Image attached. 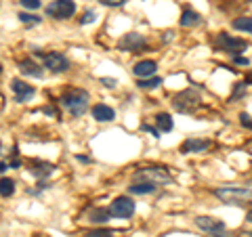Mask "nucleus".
I'll use <instances>...</instances> for the list:
<instances>
[{"mask_svg":"<svg viewBox=\"0 0 252 237\" xmlns=\"http://www.w3.org/2000/svg\"><path fill=\"white\" fill-rule=\"evenodd\" d=\"M172 107L177 109L179 114H191L195 109L200 107V92L193 89H185L175 94V99H172Z\"/></svg>","mask_w":252,"mask_h":237,"instance_id":"3","label":"nucleus"},{"mask_svg":"<svg viewBox=\"0 0 252 237\" xmlns=\"http://www.w3.org/2000/svg\"><path fill=\"white\" fill-rule=\"evenodd\" d=\"M244 92H246V82L235 84V92H233V97H231V99H240V97H244Z\"/></svg>","mask_w":252,"mask_h":237,"instance_id":"26","label":"nucleus"},{"mask_svg":"<svg viewBox=\"0 0 252 237\" xmlns=\"http://www.w3.org/2000/svg\"><path fill=\"white\" fill-rule=\"evenodd\" d=\"M179 23L183 28H193V26H198V23H200V15L195 13V11H191V9H185L183 15H181V21Z\"/></svg>","mask_w":252,"mask_h":237,"instance_id":"16","label":"nucleus"},{"mask_svg":"<svg viewBox=\"0 0 252 237\" xmlns=\"http://www.w3.org/2000/svg\"><path fill=\"white\" fill-rule=\"evenodd\" d=\"M19 72L23 76H30V78H42V67L38 65V63H34L32 59H26L19 63Z\"/></svg>","mask_w":252,"mask_h":237,"instance_id":"15","label":"nucleus"},{"mask_svg":"<svg viewBox=\"0 0 252 237\" xmlns=\"http://www.w3.org/2000/svg\"><path fill=\"white\" fill-rule=\"evenodd\" d=\"M97 2H101L103 6H122L126 0H97Z\"/></svg>","mask_w":252,"mask_h":237,"instance_id":"29","label":"nucleus"},{"mask_svg":"<svg viewBox=\"0 0 252 237\" xmlns=\"http://www.w3.org/2000/svg\"><path fill=\"white\" fill-rule=\"evenodd\" d=\"M248 82H252V76H248Z\"/></svg>","mask_w":252,"mask_h":237,"instance_id":"36","label":"nucleus"},{"mask_svg":"<svg viewBox=\"0 0 252 237\" xmlns=\"http://www.w3.org/2000/svg\"><path fill=\"white\" fill-rule=\"evenodd\" d=\"M51 172H53L51 164H36L34 168H32V175H36V177H49Z\"/></svg>","mask_w":252,"mask_h":237,"instance_id":"23","label":"nucleus"},{"mask_svg":"<svg viewBox=\"0 0 252 237\" xmlns=\"http://www.w3.org/2000/svg\"><path fill=\"white\" fill-rule=\"evenodd\" d=\"M93 118L97 122H112L116 118V112L109 105H105V103H97L93 107Z\"/></svg>","mask_w":252,"mask_h":237,"instance_id":"14","label":"nucleus"},{"mask_svg":"<svg viewBox=\"0 0 252 237\" xmlns=\"http://www.w3.org/2000/svg\"><path fill=\"white\" fill-rule=\"evenodd\" d=\"M147 44V40L141 34H135V31H130V34H126L120 38V42H118V46L120 49H126V51H141L143 46Z\"/></svg>","mask_w":252,"mask_h":237,"instance_id":"11","label":"nucleus"},{"mask_svg":"<svg viewBox=\"0 0 252 237\" xmlns=\"http://www.w3.org/2000/svg\"><path fill=\"white\" fill-rule=\"evenodd\" d=\"M132 180L135 183H149V185H168L170 183V175L162 168H141L132 175Z\"/></svg>","mask_w":252,"mask_h":237,"instance_id":"4","label":"nucleus"},{"mask_svg":"<svg viewBox=\"0 0 252 237\" xmlns=\"http://www.w3.org/2000/svg\"><path fill=\"white\" fill-rule=\"evenodd\" d=\"M109 210H105V208H94V210H91V214H89V220L91 223H94V225H103V223H107L109 220Z\"/></svg>","mask_w":252,"mask_h":237,"instance_id":"17","label":"nucleus"},{"mask_svg":"<svg viewBox=\"0 0 252 237\" xmlns=\"http://www.w3.org/2000/svg\"><path fill=\"white\" fill-rule=\"evenodd\" d=\"M233 61L238 63V65H250V61H248L246 57H240V55H235V57H233Z\"/></svg>","mask_w":252,"mask_h":237,"instance_id":"31","label":"nucleus"},{"mask_svg":"<svg viewBox=\"0 0 252 237\" xmlns=\"http://www.w3.org/2000/svg\"><path fill=\"white\" fill-rule=\"evenodd\" d=\"M59 103L72 114V118H80V116H84L86 109H89L91 97H89V92L82 89H69L59 97Z\"/></svg>","mask_w":252,"mask_h":237,"instance_id":"1","label":"nucleus"},{"mask_svg":"<svg viewBox=\"0 0 252 237\" xmlns=\"http://www.w3.org/2000/svg\"><path fill=\"white\" fill-rule=\"evenodd\" d=\"M86 237H114V235H112V231H103V229H97V231L89 233Z\"/></svg>","mask_w":252,"mask_h":237,"instance_id":"30","label":"nucleus"},{"mask_svg":"<svg viewBox=\"0 0 252 237\" xmlns=\"http://www.w3.org/2000/svg\"><path fill=\"white\" fill-rule=\"evenodd\" d=\"M156 69H158V63L152 59H145V61H139L137 65L132 67V74H135L139 80H145V78L156 76Z\"/></svg>","mask_w":252,"mask_h":237,"instance_id":"13","label":"nucleus"},{"mask_svg":"<svg viewBox=\"0 0 252 237\" xmlns=\"http://www.w3.org/2000/svg\"><path fill=\"white\" fill-rule=\"evenodd\" d=\"M109 214L112 216H118V218H130L135 214V202L126 195H120L109 204Z\"/></svg>","mask_w":252,"mask_h":237,"instance_id":"8","label":"nucleus"},{"mask_svg":"<svg viewBox=\"0 0 252 237\" xmlns=\"http://www.w3.org/2000/svg\"><path fill=\"white\" fill-rule=\"evenodd\" d=\"M11 89L15 92V101H17V103H26V101H30L36 94L34 86H30L28 82H23V80H13Z\"/></svg>","mask_w":252,"mask_h":237,"instance_id":"10","label":"nucleus"},{"mask_svg":"<svg viewBox=\"0 0 252 237\" xmlns=\"http://www.w3.org/2000/svg\"><path fill=\"white\" fill-rule=\"evenodd\" d=\"M137 86L141 90H154V89H158V86H162V78H158V76L145 78V80H139Z\"/></svg>","mask_w":252,"mask_h":237,"instance_id":"20","label":"nucleus"},{"mask_svg":"<svg viewBox=\"0 0 252 237\" xmlns=\"http://www.w3.org/2000/svg\"><path fill=\"white\" fill-rule=\"evenodd\" d=\"M6 168H9V166H6V164H4V162H0V172H4V170H6Z\"/></svg>","mask_w":252,"mask_h":237,"instance_id":"35","label":"nucleus"},{"mask_svg":"<svg viewBox=\"0 0 252 237\" xmlns=\"http://www.w3.org/2000/svg\"><path fill=\"white\" fill-rule=\"evenodd\" d=\"M15 193V180L13 178H0V195L2 197H11Z\"/></svg>","mask_w":252,"mask_h":237,"instance_id":"22","label":"nucleus"},{"mask_svg":"<svg viewBox=\"0 0 252 237\" xmlns=\"http://www.w3.org/2000/svg\"><path fill=\"white\" fill-rule=\"evenodd\" d=\"M246 220H248V223H252V208L248 210V214H246Z\"/></svg>","mask_w":252,"mask_h":237,"instance_id":"34","label":"nucleus"},{"mask_svg":"<svg viewBox=\"0 0 252 237\" xmlns=\"http://www.w3.org/2000/svg\"><path fill=\"white\" fill-rule=\"evenodd\" d=\"M156 124H158V130L160 132H170L172 130V118L168 114H158Z\"/></svg>","mask_w":252,"mask_h":237,"instance_id":"19","label":"nucleus"},{"mask_svg":"<svg viewBox=\"0 0 252 237\" xmlns=\"http://www.w3.org/2000/svg\"><path fill=\"white\" fill-rule=\"evenodd\" d=\"M246 237H252V233H248V235H246Z\"/></svg>","mask_w":252,"mask_h":237,"instance_id":"37","label":"nucleus"},{"mask_svg":"<svg viewBox=\"0 0 252 237\" xmlns=\"http://www.w3.org/2000/svg\"><path fill=\"white\" fill-rule=\"evenodd\" d=\"M74 13H76V4L72 0H55V2L46 6V15L53 19H61V21L69 19Z\"/></svg>","mask_w":252,"mask_h":237,"instance_id":"6","label":"nucleus"},{"mask_svg":"<svg viewBox=\"0 0 252 237\" xmlns=\"http://www.w3.org/2000/svg\"><path fill=\"white\" fill-rule=\"evenodd\" d=\"M19 21L26 23V26H38V23H42V17H36V15L30 13H19Z\"/></svg>","mask_w":252,"mask_h":237,"instance_id":"24","label":"nucleus"},{"mask_svg":"<svg viewBox=\"0 0 252 237\" xmlns=\"http://www.w3.org/2000/svg\"><path fill=\"white\" fill-rule=\"evenodd\" d=\"M215 197L229 206H244L252 204V189L248 187H219L215 189Z\"/></svg>","mask_w":252,"mask_h":237,"instance_id":"2","label":"nucleus"},{"mask_svg":"<svg viewBox=\"0 0 252 237\" xmlns=\"http://www.w3.org/2000/svg\"><path fill=\"white\" fill-rule=\"evenodd\" d=\"M40 57H42V65L55 74H63L69 69V59L63 53H46V55L40 53Z\"/></svg>","mask_w":252,"mask_h":237,"instance_id":"7","label":"nucleus"},{"mask_svg":"<svg viewBox=\"0 0 252 237\" xmlns=\"http://www.w3.org/2000/svg\"><path fill=\"white\" fill-rule=\"evenodd\" d=\"M128 191L132 195H149L156 191V185H149V183H132L128 187Z\"/></svg>","mask_w":252,"mask_h":237,"instance_id":"18","label":"nucleus"},{"mask_svg":"<svg viewBox=\"0 0 252 237\" xmlns=\"http://www.w3.org/2000/svg\"><path fill=\"white\" fill-rule=\"evenodd\" d=\"M141 128L147 130V132H152L154 137H160V130H156V128H152V126H147V124H143V126H141Z\"/></svg>","mask_w":252,"mask_h":237,"instance_id":"33","label":"nucleus"},{"mask_svg":"<svg viewBox=\"0 0 252 237\" xmlns=\"http://www.w3.org/2000/svg\"><path fill=\"white\" fill-rule=\"evenodd\" d=\"M19 2H21V6L26 11H36V9H40L42 6L40 0H19Z\"/></svg>","mask_w":252,"mask_h":237,"instance_id":"25","label":"nucleus"},{"mask_svg":"<svg viewBox=\"0 0 252 237\" xmlns=\"http://www.w3.org/2000/svg\"><path fill=\"white\" fill-rule=\"evenodd\" d=\"M206 149H210V141L208 139H187L183 141V145H181V153H202L206 151Z\"/></svg>","mask_w":252,"mask_h":237,"instance_id":"12","label":"nucleus"},{"mask_svg":"<svg viewBox=\"0 0 252 237\" xmlns=\"http://www.w3.org/2000/svg\"><path fill=\"white\" fill-rule=\"evenodd\" d=\"M231 26L238 31H248V34H252V17H238V19H233Z\"/></svg>","mask_w":252,"mask_h":237,"instance_id":"21","label":"nucleus"},{"mask_svg":"<svg viewBox=\"0 0 252 237\" xmlns=\"http://www.w3.org/2000/svg\"><path fill=\"white\" fill-rule=\"evenodd\" d=\"M195 225H198L202 231L210 233L212 237H229V231H227V227L223 220L219 218H212V216H198L195 218Z\"/></svg>","mask_w":252,"mask_h":237,"instance_id":"5","label":"nucleus"},{"mask_svg":"<svg viewBox=\"0 0 252 237\" xmlns=\"http://www.w3.org/2000/svg\"><path fill=\"white\" fill-rule=\"evenodd\" d=\"M101 82H103L105 86H109V89H114V86H116V80H114V78H101Z\"/></svg>","mask_w":252,"mask_h":237,"instance_id":"32","label":"nucleus"},{"mask_svg":"<svg viewBox=\"0 0 252 237\" xmlns=\"http://www.w3.org/2000/svg\"><path fill=\"white\" fill-rule=\"evenodd\" d=\"M217 46L220 51H227L229 55H238L242 51L248 49V42L246 40H240V38H233V36H227V34H219L217 36Z\"/></svg>","mask_w":252,"mask_h":237,"instance_id":"9","label":"nucleus"},{"mask_svg":"<svg viewBox=\"0 0 252 237\" xmlns=\"http://www.w3.org/2000/svg\"><path fill=\"white\" fill-rule=\"evenodd\" d=\"M94 17H97V15H94V11H86V13L82 15L80 23H82V26H86V23H93V21H94Z\"/></svg>","mask_w":252,"mask_h":237,"instance_id":"28","label":"nucleus"},{"mask_svg":"<svg viewBox=\"0 0 252 237\" xmlns=\"http://www.w3.org/2000/svg\"><path fill=\"white\" fill-rule=\"evenodd\" d=\"M240 124L244 126V128H250L252 130V118L248 114H240Z\"/></svg>","mask_w":252,"mask_h":237,"instance_id":"27","label":"nucleus"}]
</instances>
